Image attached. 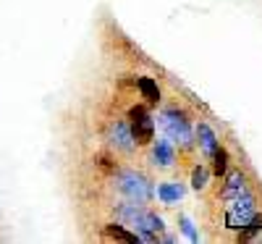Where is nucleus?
<instances>
[{
    "instance_id": "1",
    "label": "nucleus",
    "mask_w": 262,
    "mask_h": 244,
    "mask_svg": "<svg viewBox=\"0 0 262 244\" xmlns=\"http://www.w3.org/2000/svg\"><path fill=\"white\" fill-rule=\"evenodd\" d=\"M116 215L137 229L139 241L155 244V241H158V231H163V218H160L158 213H152V210L139 208L137 202H123V205H118V208H116Z\"/></svg>"
},
{
    "instance_id": "2",
    "label": "nucleus",
    "mask_w": 262,
    "mask_h": 244,
    "mask_svg": "<svg viewBox=\"0 0 262 244\" xmlns=\"http://www.w3.org/2000/svg\"><path fill=\"white\" fill-rule=\"evenodd\" d=\"M116 187L131 199V202H137V205L149 202L152 194H155L149 179H147V176H142L139 171H121L116 176Z\"/></svg>"
},
{
    "instance_id": "3",
    "label": "nucleus",
    "mask_w": 262,
    "mask_h": 244,
    "mask_svg": "<svg viewBox=\"0 0 262 244\" xmlns=\"http://www.w3.org/2000/svg\"><path fill=\"white\" fill-rule=\"evenodd\" d=\"M160 129L173 139V142H181V145H191V131H189V118L184 110L179 108H165L160 118H158Z\"/></svg>"
},
{
    "instance_id": "4",
    "label": "nucleus",
    "mask_w": 262,
    "mask_h": 244,
    "mask_svg": "<svg viewBox=\"0 0 262 244\" xmlns=\"http://www.w3.org/2000/svg\"><path fill=\"white\" fill-rule=\"evenodd\" d=\"M226 202H228L226 223H228V229H233V231H242L249 220L254 218V213H257V208H254V194H252V192H247V194H242V197H233V199H226Z\"/></svg>"
},
{
    "instance_id": "5",
    "label": "nucleus",
    "mask_w": 262,
    "mask_h": 244,
    "mask_svg": "<svg viewBox=\"0 0 262 244\" xmlns=\"http://www.w3.org/2000/svg\"><path fill=\"white\" fill-rule=\"evenodd\" d=\"M128 126H131V137L137 145H149L155 139V118L147 113L144 105H134L128 110Z\"/></svg>"
},
{
    "instance_id": "6",
    "label": "nucleus",
    "mask_w": 262,
    "mask_h": 244,
    "mask_svg": "<svg viewBox=\"0 0 262 244\" xmlns=\"http://www.w3.org/2000/svg\"><path fill=\"white\" fill-rule=\"evenodd\" d=\"M111 142L118 150H123V152H131V150H134V145H137L134 137H131V126L126 121H116L111 126Z\"/></svg>"
},
{
    "instance_id": "7",
    "label": "nucleus",
    "mask_w": 262,
    "mask_h": 244,
    "mask_svg": "<svg viewBox=\"0 0 262 244\" xmlns=\"http://www.w3.org/2000/svg\"><path fill=\"white\" fill-rule=\"evenodd\" d=\"M249 187H247V179H244V173L242 171H233L228 173V179H226V187H223V199H233V197H242L247 194Z\"/></svg>"
},
{
    "instance_id": "8",
    "label": "nucleus",
    "mask_w": 262,
    "mask_h": 244,
    "mask_svg": "<svg viewBox=\"0 0 262 244\" xmlns=\"http://www.w3.org/2000/svg\"><path fill=\"white\" fill-rule=\"evenodd\" d=\"M152 160H155L158 166H163V168H170L173 163H176V152H173L168 139H158L155 145H152Z\"/></svg>"
},
{
    "instance_id": "9",
    "label": "nucleus",
    "mask_w": 262,
    "mask_h": 244,
    "mask_svg": "<svg viewBox=\"0 0 262 244\" xmlns=\"http://www.w3.org/2000/svg\"><path fill=\"white\" fill-rule=\"evenodd\" d=\"M184 192H186V189H184L181 184H176V181H165V184L158 187V199H160L163 205H176L179 199L184 197Z\"/></svg>"
},
{
    "instance_id": "10",
    "label": "nucleus",
    "mask_w": 262,
    "mask_h": 244,
    "mask_svg": "<svg viewBox=\"0 0 262 244\" xmlns=\"http://www.w3.org/2000/svg\"><path fill=\"white\" fill-rule=\"evenodd\" d=\"M196 139H200L202 152L212 158V152L217 150V137H215V131H212L207 124H196Z\"/></svg>"
},
{
    "instance_id": "11",
    "label": "nucleus",
    "mask_w": 262,
    "mask_h": 244,
    "mask_svg": "<svg viewBox=\"0 0 262 244\" xmlns=\"http://www.w3.org/2000/svg\"><path fill=\"white\" fill-rule=\"evenodd\" d=\"M137 84H139V92H142V97H144L149 105H158V103H160V90H158V82H155V79L142 76Z\"/></svg>"
},
{
    "instance_id": "12",
    "label": "nucleus",
    "mask_w": 262,
    "mask_h": 244,
    "mask_svg": "<svg viewBox=\"0 0 262 244\" xmlns=\"http://www.w3.org/2000/svg\"><path fill=\"white\" fill-rule=\"evenodd\" d=\"M105 234L111 236V239L126 241V244H139V236H137V234L126 231V229H123V226H118V223H111V226H105Z\"/></svg>"
},
{
    "instance_id": "13",
    "label": "nucleus",
    "mask_w": 262,
    "mask_h": 244,
    "mask_svg": "<svg viewBox=\"0 0 262 244\" xmlns=\"http://www.w3.org/2000/svg\"><path fill=\"white\" fill-rule=\"evenodd\" d=\"M226 171H228V152L217 145V150L212 152V173L215 176H226Z\"/></svg>"
},
{
    "instance_id": "14",
    "label": "nucleus",
    "mask_w": 262,
    "mask_h": 244,
    "mask_svg": "<svg viewBox=\"0 0 262 244\" xmlns=\"http://www.w3.org/2000/svg\"><path fill=\"white\" fill-rule=\"evenodd\" d=\"M207 179H210V171H207L205 166H196V168L191 171V187H194V189H205V187H207Z\"/></svg>"
},
{
    "instance_id": "15",
    "label": "nucleus",
    "mask_w": 262,
    "mask_h": 244,
    "mask_svg": "<svg viewBox=\"0 0 262 244\" xmlns=\"http://www.w3.org/2000/svg\"><path fill=\"white\" fill-rule=\"evenodd\" d=\"M179 226H181V231H184V236H186L189 241H200V234H196V229H194V223H191V218L181 215V218H179Z\"/></svg>"
}]
</instances>
